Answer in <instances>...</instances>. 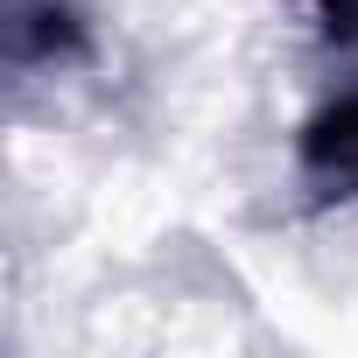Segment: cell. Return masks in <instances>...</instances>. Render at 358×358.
<instances>
[{
  "mask_svg": "<svg viewBox=\"0 0 358 358\" xmlns=\"http://www.w3.org/2000/svg\"><path fill=\"white\" fill-rule=\"evenodd\" d=\"M351 43H358V36H351ZM295 169H302V183H309L323 204H358V78L337 85V92L302 120Z\"/></svg>",
  "mask_w": 358,
  "mask_h": 358,
  "instance_id": "6da1fadb",
  "label": "cell"
},
{
  "mask_svg": "<svg viewBox=\"0 0 358 358\" xmlns=\"http://www.w3.org/2000/svg\"><path fill=\"white\" fill-rule=\"evenodd\" d=\"M0 43H8V71H64L85 57L92 22H85V0H0Z\"/></svg>",
  "mask_w": 358,
  "mask_h": 358,
  "instance_id": "7a4b0ae2",
  "label": "cell"
}]
</instances>
